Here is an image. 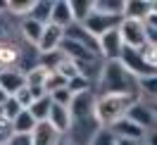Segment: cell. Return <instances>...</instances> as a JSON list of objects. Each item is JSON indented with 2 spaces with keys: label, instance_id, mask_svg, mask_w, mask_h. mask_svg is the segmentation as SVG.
<instances>
[{
  "label": "cell",
  "instance_id": "f35d334b",
  "mask_svg": "<svg viewBox=\"0 0 157 145\" xmlns=\"http://www.w3.org/2000/svg\"><path fill=\"white\" fill-rule=\"evenodd\" d=\"M145 145H157V131L147 133V138H145Z\"/></svg>",
  "mask_w": 157,
  "mask_h": 145
},
{
  "label": "cell",
  "instance_id": "8d00e7d4",
  "mask_svg": "<svg viewBox=\"0 0 157 145\" xmlns=\"http://www.w3.org/2000/svg\"><path fill=\"white\" fill-rule=\"evenodd\" d=\"M5 36H7V21H5V17L0 14V43L5 40Z\"/></svg>",
  "mask_w": 157,
  "mask_h": 145
},
{
  "label": "cell",
  "instance_id": "4dcf8cb0",
  "mask_svg": "<svg viewBox=\"0 0 157 145\" xmlns=\"http://www.w3.org/2000/svg\"><path fill=\"white\" fill-rule=\"evenodd\" d=\"M67 86H69V83L59 76L57 71H50L48 78H45V93H48V95H50V93H55V90H59V88H67Z\"/></svg>",
  "mask_w": 157,
  "mask_h": 145
},
{
  "label": "cell",
  "instance_id": "f6af8a7d",
  "mask_svg": "<svg viewBox=\"0 0 157 145\" xmlns=\"http://www.w3.org/2000/svg\"><path fill=\"white\" fill-rule=\"evenodd\" d=\"M152 12H157V0H155V2H152Z\"/></svg>",
  "mask_w": 157,
  "mask_h": 145
},
{
  "label": "cell",
  "instance_id": "74e56055",
  "mask_svg": "<svg viewBox=\"0 0 157 145\" xmlns=\"http://www.w3.org/2000/svg\"><path fill=\"white\" fill-rule=\"evenodd\" d=\"M117 145H145V143H140V140H131V138H119Z\"/></svg>",
  "mask_w": 157,
  "mask_h": 145
},
{
  "label": "cell",
  "instance_id": "30bf717a",
  "mask_svg": "<svg viewBox=\"0 0 157 145\" xmlns=\"http://www.w3.org/2000/svg\"><path fill=\"white\" fill-rule=\"evenodd\" d=\"M62 40H64V29H59L55 24H48L43 29V36L38 40V52H52V50H59L62 48Z\"/></svg>",
  "mask_w": 157,
  "mask_h": 145
},
{
  "label": "cell",
  "instance_id": "f546056e",
  "mask_svg": "<svg viewBox=\"0 0 157 145\" xmlns=\"http://www.w3.org/2000/svg\"><path fill=\"white\" fill-rule=\"evenodd\" d=\"M50 100L55 102V105H62V107H71V102H74V95H71V90L67 88H59V90H55V93H50Z\"/></svg>",
  "mask_w": 157,
  "mask_h": 145
},
{
  "label": "cell",
  "instance_id": "d590c367",
  "mask_svg": "<svg viewBox=\"0 0 157 145\" xmlns=\"http://www.w3.org/2000/svg\"><path fill=\"white\" fill-rule=\"evenodd\" d=\"M147 48H157V29L147 26Z\"/></svg>",
  "mask_w": 157,
  "mask_h": 145
},
{
  "label": "cell",
  "instance_id": "2e32d148",
  "mask_svg": "<svg viewBox=\"0 0 157 145\" xmlns=\"http://www.w3.org/2000/svg\"><path fill=\"white\" fill-rule=\"evenodd\" d=\"M43 29H45V24H40V21L31 19V17H24V19L19 21V33L21 38H24V43L26 45H38L40 36H43Z\"/></svg>",
  "mask_w": 157,
  "mask_h": 145
},
{
  "label": "cell",
  "instance_id": "277c9868",
  "mask_svg": "<svg viewBox=\"0 0 157 145\" xmlns=\"http://www.w3.org/2000/svg\"><path fill=\"white\" fill-rule=\"evenodd\" d=\"M124 48H133V50H145L147 48V24L145 21H136V19H124L119 26Z\"/></svg>",
  "mask_w": 157,
  "mask_h": 145
},
{
  "label": "cell",
  "instance_id": "7402d4cb",
  "mask_svg": "<svg viewBox=\"0 0 157 145\" xmlns=\"http://www.w3.org/2000/svg\"><path fill=\"white\" fill-rule=\"evenodd\" d=\"M33 5H36V0H7V14L24 19L33 12Z\"/></svg>",
  "mask_w": 157,
  "mask_h": 145
},
{
  "label": "cell",
  "instance_id": "d4e9b609",
  "mask_svg": "<svg viewBox=\"0 0 157 145\" xmlns=\"http://www.w3.org/2000/svg\"><path fill=\"white\" fill-rule=\"evenodd\" d=\"M138 93H140V100H157V74L152 76H145V78H138Z\"/></svg>",
  "mask_w": 157,
  "mask_h": 145
},
{
  "label": "cell",
  "instance_id": "d6a6232c",
  "mask_svg": "<svg viewBox=\"0 0 157 145\" xmlns=\"http://www.w3.org/2000/svg\"><path fill=\"white\" fill-rule=\"evenodd\" d=\"M14 97H17V102H19V105L24 107V109H29V107L33 105L36 100H38V97H36V93H33V90H31L29 86H24V88H21V90H19V93H17Z\"/></svg>",
  "mask_w": 157,
  "mask_h": 145
},
{
  "label": "cell",
  "instance_id": "ba28073f",
  "mask_svg": "<svg viewBox=\"0 0 157 145\" xmlns=\"http://www.w3.org/2000/svg\"><path fill=\"white\" fill-rule=\"evenodd\" d=\"M64 36L71 38V40H76V43H81V45H83V48H88L90 52L100 55V43H98V38H95V36H93L83 24H78V21H76V24H71V26L64 31Z\"/></svg>",
  "mask_w": 157,
  "mask_h": 145
},
{
  "label": "cell",
  "instance_id": "484cf974",
  "mask_svg": "<svg viewBox=\"0 0 157 145\" xmlns=\"http://www.w3.org/2000/svg\"><path fill=\"white\" fill-rule=\"evenodd\" d=\"M12 124H14V133H33V128L38 126V121L33 119V114H31L29 109H21V114Z\"/></svg>",
  "mask_w": 157,
  "mask_h": 145
},
{
  "label": "cell",
  "instance_id": "8992f818",
  "mask_svg": "<svg viewBox=\"0 0 157 145\" xmlns=\"http://www.w3.org/2000/svg\"><path fill=\"white\" fill-rule=\"evenodd\" d=\"M121 21H124V17H112V14H102V12H95V10H93V14L83 21V26H86L95 38H100V36H105L107 31L119 29V26H121Z\"/></svg>",
  "mask_w": 157,
  "mask_h": 145
},
{
  "label": "cell",
  "instance_id": "ffe728a7",
  "mask_svg": "<svg viewBox=\"0 0 157 145\" xmlns=\"http://www.w3.org/2000/svg\"><path fill=\"white\" fill-rule=\"evenodd\" d=\"M124 5H126V0H95V12L124 17Z\"/></svg>",
  "mask_w": 157,
  "mask_h": 145
},
{
  "label": "cell",
  "instance_id": "7bdbcfd3",
  "mask_svg": "<svg viewBox=\"0 0 157 145\" xmlns=\"http://www.w3.org/2000/svg\"><path fill=\"white\" fill-rule=\"evenodd\" d=\"M7 140H10L7 135H2V133H0V145H7Z\"/></svg>",
  "mask_w": 157,
  "mask_h": 145
},
{
  "label": "cell",
  "instance_id": "e575fe53",
  "mask_svg": "<svg viewBox=\"0 0 157 145\" xmlns=\"http://www.w3.org/2000/svg\"><path fill=\"white\" fill-rule=\"evenodd\" d=\"M7 145H33V138H31V133H12Z\"/></svg>",
  "mask_w": 157,
  "mask_h": 145
},
{
  "label": "cell",
  "instance_id": "9a60e30c",
  "mask_svg": "<svg viewBox=\"0 0 157 145\" xmlns=\"http://www.w3.org/2000/svg\"><path fill=\"white\" fill-rule=\"evenodd\" d=\"M50 24H55V26H59V29H64V31H67L71 24H76L74 14H71V5H69V0H55Z\"/></svg>",
  "mask_w": 157,
  "mask_h": 145
},
{
  "label": "cell",
  "instance_id": "4fadbf2b",
  "mask_svg": "<svg viewBox=\"0 0 157 145\" xmlns=\"http://www.w3.org/2000/svg\"><path fill=\"white\" fill-rule=\"evenodd\" d=\"M26 86V74L19 69H5L0 71V88L10 95H17L21 88Z\"/></svg>",
  "mask_w": 157,
  "mask_h": 145
},
{
  "label": "cell",
  "instance_id": "ee69618b",
  "mask_svg": "<svg viewBox=\"0 0 157 145\" xmlns=\"http://www.w3.org/2000/svg\"><path fill=\"white\" fill-rule=\"evenodd\" d=\"M59 145H71V143H69V140H64V138H62V140H59Z\"/></svg>",
  "mask_w": 157,
  "mask_h": 145
},
{
  "label": "cell",
  "instance_id": "7c38bea8",
  "mask_svg": "<svg viewBox=\"0 0 157 145\" xmlns=\"http://www.w3.org/2000/svg\"><path fill=\"white\" fill-rule=\"evenodd\" d=\"M31 138H33V145H59V140H62L64 135L59 133L50 121H40V124L33 128Z\"/></svg>",
  "mask_w": 157,
  "mask_h": 145
},
{
  "label": "cell",
  "instance_id": "1f68e13d",
  "mask_svg": "<svg viewBox=\"0 0 157 145\" xmlns=\"http://www.w3.org/2000/svg\"><path fill=\"white\" fill-rule=\"evenodd\" d=\"M69 90H71V95H81V93L93 90V83H90L86 76H78V78H74V81H69Z\"/></svg>",
  "mask_w": 157,
  "mask_h": 145
},
{
  "label": "cell",
  "instance_id": "4316f807",
  "mask_svg": "<svg viewBox=\"0 0 157 145\" xmlns=\"http://www.w3.org/2000/svg\"><path fill=\"white\" fill-rule=\"evenodd\" d=\"M64 52L62 50H52V52H40V57H38V64L43 69H48V71H57V67L64 62Z\"/></svg>",
  "mask_w": 157,
  "mask_h": 145
},
{
  "label": "cell",
  "instance_id": "f1b7e54d",
  "mask_svg": "<svg viewBox=\"0 0 157 145\" xmlns=\"http://www.w3.org/2000/svg\"><path fill=\"white\" fill-rule=\"evenodd\" d=\"M117 143H119V138H117V133H114L112 128H100L90 145H117Z\"/></svg>",
  "mask_w": 157,
  "mask_h": 145
},
{
  "label": "cell",
  "instance_id": "e0dca14e",
  "mask_svg": "<svg viewBox=\"0 0 157 145\" xmlns=\"http://www.w3.org/2000/svg\"><path fill=\"white\" fill-rule=\"evenodd\" d=\"M114 133H117V138H131V140H140V143H145V128H140L138 124H133L131 119H121V121H117L114 126H109Z\"/></svg>",
  "mask_w": 157,
  "mask_h": 145
},
{
  "label": "cell",
  "instance_id": "5bb4252c",
  "mask_svg": "<svg viewBox=\"0 0 157 145\" xmlns=\"http://www.w3.org/2000/svg\"><path fill=\"white\" fill-rule=\"evenodd\" d=\"M152 14V0H126L124 5V19L147 21Z\"/></svg>",
  "mask_w": 157,
  "mask_h": 145
},
{
  "label": "cell",
  "instance_id": "6da1fadb",
  "mask_svg": "<svg viewBox=\"0 0 157 145\" xmlns=\"http://www.w3.org/2000/svg\"><path fill=\"white\" fill-rule=\"evenodd\" d=\"M69 112H71V124L64 133V140H69L71 145H90L95 133L102 128L95 116V90L74 95Z\"/></svg>",
  "mask_w": 157,
  "mask_h": 145
},
{
  "label": "cell",
  "instance_id": "3957f363",
  "mask_svg": "<svg viewBox=\"0 0 157 145\" xmlns=\"http://www.w3.org/2000/svg\"><path fill=\"white\" fill-rule=\"evenodd\" d=\"M140 95H98L95 93V116L102 128H109L117 121L126 119L128 109L136 105Z\"/></svg>",
  "mask_w": 157,
  "mask_h": 145
},
{
  "label": "cell",
  "instance_id": "5b68a950",
  "mask_svg": "<svg viewBox=\"0 0 157 145\" xmlns=\"http://www.w3.org/2000/svg\"><path fill=\"white\" fill-rule=\"evenodd\" d=\"M119 62L126 67L128 74H133L136 78H145V76H152V74H157L155 69L150 67V62L145 59V52H143V50L124 48V50H121V55H119Z\"/></svg>",
  "mask_w": 157,
  "mask_h": 145
},
{
  "label": "cell",
  "instance_id": "cb8c5ba5",
  "mask_svg": "<svg viewBox=\"0 0 157 145\" xmlns=\"http://www.w3.org/2000/svg\"><path fill=\"white\" fill-rule=\"evenodd\" d=\"M52 5H55V2H50V0H36L33 12H31L29 17L48 26V24H50V17H52Z\"/></svg>",
  "mask_w": 157,
  "mask_h": 145
},
{
  "label": "cell",
  "instance_id": "83f0119b",
  "mask_svg": "<svg viewBox=\"0 0 157 145\" xmlns=\"http://www.w3.org/2000/svg\"><path fill=\"white\" fill-rule=\"evenodd\" d=\"M57 74L64 81H74V78H78V76H83V69H81V64H76V62H71V59H64L62 64L57 67Z\"/></svg>",
  "mask_w": 157,
  "mask_h": 145
},
{
  "label": "cell",
  "instance_id": "52a82bcc",
  "mask_svg": "<svg viewBox=\"0 0 157 145\" xmlns=\"http://www.w3.org/2000/svg\"><path fill=\"white\" fill-rule=\"evenodd\" d=\"M98 43H100V57L105 59V62L119 59L121 50H124V40H121V33H119V29L107 31L105 36H100V38H98Z\"/></svg>",
  "mask_w": 157,
  "mask_h": 145
},
{
  "label": "cell",
  "instance_id": "ac0fdd59",
  "mask_svg": "<svg viewBox=\"0 0 157 145\" xmlns=\"http://www.w3.org/2000/svg\"><path fill=\"white\" fill-rule=\"evenodd\" d=\"M48 121L55 126L62 135H64V133L69 131V124H71V112H69V107H62V105H55V102H52Z\"/></svg>",
  "mask_w": 157,
  "mask_h": 145
},
{
  "label": "cell",
  "instance_id": "d6986e66",
  "mask_svg": "<svg viewBox=\"0 0 157 145\" xmlns=\"http://www.w3.org/2000/svg\"><path fill=\"white\" fill-rule=\"evenodd\" d=\"M69 5H71V14L78 24H83L95 10V0H69Z\"/></svg>",
  "mask_w": 157,
  "mask_h": 145
},
{
  "label": "cell",
  "instance_id": "8fae6325",
  "mask_svg": "<svg viewBox=\"0 0 157 145\" xmlns=\"http://www.w3.org/2000/svg\"><path fill=\"white\" fill-rule=\"evenodd\" d=\"M126 116L133 121V124H138L140 128H145V131H147V128H152V126L157 124V116L152 114V109H150V105H147L145 100H138L136 105L128 109Z\"/></svg>",
  "mask_w": 157,
  "mask_h": 145
},
{
  "label": "cell",
  "instance_id": "836d02e7",
  "mask_svg": "<svg viewBox=\"0 0 157 145\" xmlns=\"http://www.w3.org/2000/svg\"><path fill=\"white\" fill-rule=\"evenodd\" d=\"M2 109H5V116H7V119H12V121H14V119H17V116L21 114V109H24V107H21L19 102H17V97L12 95L10 100L5 102V107H2Z\"/></svg>",
  "mask_w": 157,
  "mask_h": 145
},
{
  "label": "cell",
  "instance_id": "9c48e42d",
  "mask_svg": "<svg viewBox=\"0 0 157 145\" xmlns=\"http://www.w3.org/2000/svg\"><path fill=\"white\" fill-rule=\"evenodd\" d=\"M21 52H24V50H21L19 43L2 40V43H0V71H5V69H19Z\"/></svg>",
  "mask_w": 157,
  "mask_h": 145
},
{
  "label": "cell",
  "instance_id": "ab89813d",
  "mask_svg": "<svg viewBox=\"0 0 157 145\" xmlns=\"http://www.w3.org/2000/svg\"><path fill=\"white\" fill-rule=\"evenodd\" d=\"M10 93H5V90H2V88H0V107H5V102H7V100H10Z\"/></svg>",
  "mask_w": 157,
  "mask_h": 145
},
{
  "label": "cell",
  "instance_id": "7a4b0ae2",
  "mask_svg": "<svg viewBox=\"0 0 157 145\" xmlns=\"http://www.w3.org/2000/svg\"><path fill=\"white\" fill-rule=\"evenodd\" d=\"M95 90H98V95H140L138 93V78L133 74H128L126 67L119 59L105 62Z\"/></svg>",
  "mask_w": 157,
  "mask_h": 145
},
{
  "label": "cell",
  "instance_id": "603a6c76",
  "mask_svg": "<svg viewBox=\"0 0 157 145\" xmlns=\"http://www.w3.org/2000/svg\"><path fill=\"white\" fill-rule=\"evenodd\" d=\"M50 107H52V100H50V95H43V97H38V100H36V102L29 107V112L33 114V119L40 124V121H48Z\"/></svg>",
  "mask_w": 157,
  "mask_h": 145
},
{
  "label": "cell",
  "instance_id": "60d3db41",
  "mask_svg": "<svg viewBox=\"0 0 157 145\" xmlns=\"http://www.w3.org/2000/svg\"><path fill=\"white\" fill-rule=\"evenodd\" d=\"M145 24H147V26H155V29H157V12H152V14H150V19H147Z\"/></svg>",
  "mask_w": 157,
  "mask_h": 145
},
{
  "label": "cell",
  "instance_id": "44dd1931",
  "mask_svg": "<svg viewBox=\"0 0 157 145\" xmlns=\"http://www.w3.org/2000/svg\"><path fill=\"white\" fill-rule=\"evenodd\" d=\"M48 69H43L38 64V67H33L31 71H26V86L31 88V90H45V78H48Z\"/></svg>",
  "mask_w": 157,
  "mask_h": 145
},
{
  "label": "cell",
  "instance_id": "b9f144b4",
  "mask_svg": "<svg viewBox=\"0 0 157 145\" xmlns=\"http://www.w3.org/2000/svg\"><path fill=\"white\" fill-rule=\"evenodd\" d=\"M147 105H150V109H152V114L157 116V100H152V102H147Z\"/></svg>",
  "mask_w": 157,
  "mask_h": 145
}]
</instances>
